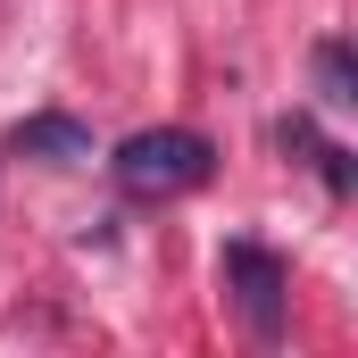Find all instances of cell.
<instances>
[{
  "label": "cell",
  "instance_id": "obj_1",
  "mask_svg": "<svg viewBox=\"0 0 358 358\" xmlns=\"http://www.w3.org/2000/svg\"><path fill=\"white\" fill-rule=\"evenodd\" d=\"M117 183L134 192V200H176V192H200L208 167H217V150H208V134H192V125H150V134H134V142H117Z\"/></svg>",
  "mask_w": 358,
  "mask_h": 358
},
{
  "label": "cell",
  "instance_id": "obj_2",
  "mask_svg": "<svg viewBox=\"0 0 358 358\" xmlns=\"http://www.w3.org/2000/svg\"><path fill=\"white\" fill-rule=\"evenodd\" d=\"M225 292H234V317L250 342H283V317H292V275L267 242H225Z\"/></svg>",
  "mask_w": 358,
  "mask_h": 358
},
{
  "label": "cell",
  "instance_id": "obj_3",
  "mask_svg": "<svg viewBox=\"0 0 358 358\" xmlns=\"http://www.w3.org/2000/svg\"><path fill=\"white\" fill-rule=\"evenodd\" d=\"M17 159H42V167H84V159H92V125H84V117L42 108V117H25V125H17Z\"/></svg>",
  "mask_w": 358,
  "mask_h": 358
},
{
  "label": "cell",
  "instance_id": "obj_4",
  "mask_svg": "<svg viewBox=\"0 0 358 358\" xmlns=\"http://www.w3.org/2000/svg\"><path fill=\"white\" fill-rule=\"evenodd\" d=\"M275 142H283L292 159H308L325 192H350V150H342V142H325V134H317V117H300V108H292V117L275 125Z\"/></svg>",
  "mask_w": 358,
  "mask_h": 358
},
{
  "label": "cell",
  "instance_id": "obj_5",
  "mask_svg": "<svg viewBox=\"0 0 358 358\" xmlns=\"http://www.w3.org/2000/svg\"><path fill=\"white\" fill-rule=\"evenodd\" d=\"M308 76H317V100H325V108H358V59H350V42L325 34V42L308 50Z\"/></svg>",
  "mask_w": 358,
  "mask_h": 358
}]
</instances>
